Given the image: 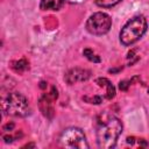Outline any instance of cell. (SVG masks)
Here are the masks:
<instances>
[{
  "mask_svg": "<svg viewBox=\"0 0 149 149\" xmlns=\"http://www.w3.org/2000/svg\"><path fill=\"white\" fill-rule=\"evenodd\" d=\"M121 132L122 122L111 112L104 111L95 118V136L99 148L111 149L115 147Z\"/></svg>",
  "mask_w": 149,
  "mask_h": 149,
  "instance_id": "cell-1",
  "label": "cell"
},
{
  "mask_svg": "<svg viewBox=\"0 0 149 149\" xmlns=\"http://www.w3.org/2000/svg\"><path fill=\"white\" fill-rule=\"evenodd\" d=\"M1 108L5 115L24 118L30 113L27 98L19 92H10L1 100Z\"/></svg>",
  "mask_w": 149,
  "mask_h": 149,
  "instance_id": "cell-2",
  "label": "cell"
},
{
  "mask_svg": "<svg viewBox=\"0 0 149 149\" xmlns=\"http://www.w3.org/2000/svg\"><path fill=\"white\" fill-rule=\"evenodd\" d=\"M147 20L143 15L132 17L120 31V42L123 45H130L139 41L147 31Z\"/></svg>",
  "mask_w": 149,
  "mask_h": 149,
  "instance_id": "cell-3",
  "label": "cell"
},
{
  "mask_svg": "<svg viewBox=\"0 0 149 149\" xmlns=\"http://www.w3.org/2000/svg\"><path fill=\"white\" fill-rule=\"evenodd\" d=\"M59 146L69 149H87L90 148L86 136L80 128L69 127L64 129L59 136Z\"/></svg>",
  "mask_w": 149,
  "mask_h": 149,
  "instance_id": "cell-4",
  "label": "cell"
},
{
  "mask_svg": "<svg viewBox=\"0 0 149 149\" xmlns=\"http://www.w3.org/2000/svg\"><path fill=\"white\" fill-rule=\"evenodd\" d=\"M111 26V16L102 12H97L92 14L86 21V30L92 35H105L109 31Z\"/></svg>",
  "mask_w": 149,
  "mask_h": 149,
  "instance_id": "cell-5",
  "label": "cell"
},
{
  "mask_svg": "<svg viewBox=\"0 0 149 149\" xmlns=\"http://www.w3.org/2000/svg\"><path fill=\"white\" fill-rule=\"evenodd\" d=\"M58 97V92L57 88L55 86L51 87V91L49 93H45L42 95V98L38 101V106L42 112V114L44 116H47L48 119H51L54 116V106H52V101L56 100Z\"/></svg>",
  "mask_w": 149,
  "mask_h": 149,
  "instance_id": "cell-6",
  "label": "cell"
},
{
  "mask_svg": "<svg viewBox=\"0 0 149 149\" xmlns=\"http://www.w3.org/2000/svg\"><path fill=\"white\" fill-rule=\"evenodd\" d=\"M90 77H91L90 70L81 69V68H73L65 73L64 79L69 85H73L79 81H86L90 79Z\"/></svg>",
  "mask_w": 149,
  "mask_h": 149,
  "instance_id": "cell-7",
  "label": "cell"
},
{
  "mask_svg": "<svg viewBox=\"0 0 149 149\" xmlns=\"http://www.w3.org/2000/svg\"><path fill=\"white\" fill-rule=\"evenodd\" d=\"M95 84H98L100 87L105 88V98L111 100L115 97V87L107 78H98L95 79Z\"/></svg>",
  "mask_w": 149,
  "mask_h": 149,
  "instance_id": "cell-8",
  "label": "cell"
},
{
  "mask_svg": "<svg viewBox=\"0 0 149 149\" xmlns=\"http://www.w3.org/2000/svg\"><path fill=\"white\" fill-rule=\"evenodd\" d=\"M66 0H41L40 7L42 10H58L61 9Z\"/></svg>",
  "mask_w": 149,
  "mask_h": 149,
  "instance_id": "cell-9",
  "label": "cell"
},
{
  "mask_svg": "<svg viewBox=\"0 0 149 149\" xmlns=\"http://www.w3.org/2000/svg\"><path fill=\"white\" fill-rule=\"evenodd\" d=\"M28 68H29V63H28L24 58H21V59H19V61L12 62V69H13L15 72L21 73V72L26 71Z\"/></svg>",
  "mask_w": 149,
  "mask_h": 149,
  "instance_id": "cell-10",
  "label": "cell"
},
{
  "mask_svg": "<svg viewBox=\"0 0 149 149\" xmlns=\"http://www.w3.org/2000/svg\"><path fill=\"white\" fill-rule=\"evenodd\" d=\"M121 0H94L95 5L99 7H104V8H109L113 7L115 5H118Z\"/></svg>",
  "mask_w": 149,
  "mask_h": 149,
  "instance_id": "cell-11",
  "label": "cell"
},
{
  "mask_svg": "<svg viewBox=\"0 0 149 149\" xmlns=\"http://www.w3.org/2000/svg\"><path fill=\"white\" fill-rule=\"evenodd\" d=\"M83 54H84V56L87 58V59H90V61H92V62H95V63H99L100 62V57L99 56H95L94 54H93V51L91 50V49H84V51H83Z\"/></svg>",
  "mask_w": 149,
  "mask_h": 149,
  "instance_id": "cell-12",
  "label": "cell"
},
{
  "mask_svg": "<svg viewBox=\"0 0 149 149\" xmlns=\"http://www.w3.org/2000/svg\"><path fill=\"white\" fill-rule=\"evenodd\" d=\"M84 100L87 101L88 104H101L102 102V97L100 95H94V97H84Z\"/></svg>",
  "mask_w": 149,
  "mask_h": 149,
  "instance_id": "cell-13",
  "label": "cell"
},
{
  "mask_svg": "<svg viewBox=\"0 0 149 149\" xmlns=\"http://www.w3.org/2000/svg\"><path fill=\"white\" fill-rule=\"evenodd\" d=\"M130 84H132V80H122L119 83V88L121 91H127Z\"/></svg>",
  "mask_w": 149,
  "mask_h": 149,
  "instance_id": "cell-14",
  "label": "cell"
},
{
  "mask_svg": "<svg viewBox=\"0 0 149 149\" xmlns=\"http://www.w3.org/2000/svg\"><path fill=\"white\" fill-rule=\"evenodd\" d=\"M14 126H15V125H14L13 122H8L7 125H5V126H3L2 130H3V132H10V130H13V129H14Z\"/></svg>",
  "mask_w": 149,
  "mask_h": 149,
  "instance_id": "cell-15",
  "label": "cell"
},
{
  "mask_svg": "<svg viewBox=\"0 0 149 149\" xmlns=\"http://www.w3.org/2000/svg\"><path fill=\"white\" fill-rule=\"evenodd\" d=\"M134 140H135V137H133V136H132V137H127V143H130V144H134V142H135Z\"/></svg>",
  "mask_w": 149,
  "mask_h": 149,
  "instance_id": "cell-16",
  "label": "cell"
},
{
  "mask_svg": "<svg viewBox=\"0 0 149 149\" xmlns=\"http://www.w3.org/2000/svg\"><path fill=\"white\" fill-rule=\"evenodd\" d=\"M70 3H81L84 0H68Z\"/></svg>",
  "mask_w": 149,
  "mask_h": 149,
  "instance_id": "cell-17",
  "label": "cell"
},
{
  "mask_svg": "<svg viewBox=\"0 0 149 149\" xmlns=\"http://www.w3.org/2000/svg\"><path fill=\"white\" fill-rule=\"evenodd\" d=\"M40 87H41V88H45V87H47V83H45V81H41V83H40Z\"/></svg>",
  "mask_w": 149,
  "mask_h": 149,
  "instance_id": "cell-18",
  "label": "cell"
},
{
  "mask_svg": "<svg viewBox=\"0 0 149 149\" xmlns=\"http://www.w3.org/2000/svg\"><path fill=\"white\" fill-rule=\"evenodd\" d=\"M28 147H35V144L34 143H29V144H26L23 148H28Z\"/></svg>",
  "mask_w": 149,
  "mask_h": 149,
  "instance_id": "cell-19",
  "label": "cell"
},
{
  "mask_svg": "<svg viewBox=\"0 0 149 149\" xmlns=\"http://www.w3.org/2000/svg\"><path fill=\"white\" fill-rule=\"evenodd\" d=\"M148 93H149V88H148Z\"/></svg>",
  "mask_w": 149,
  "mask_h": 149,
  "instance_id": "cell-20",
  "label": "cell"
}]
</instances>
